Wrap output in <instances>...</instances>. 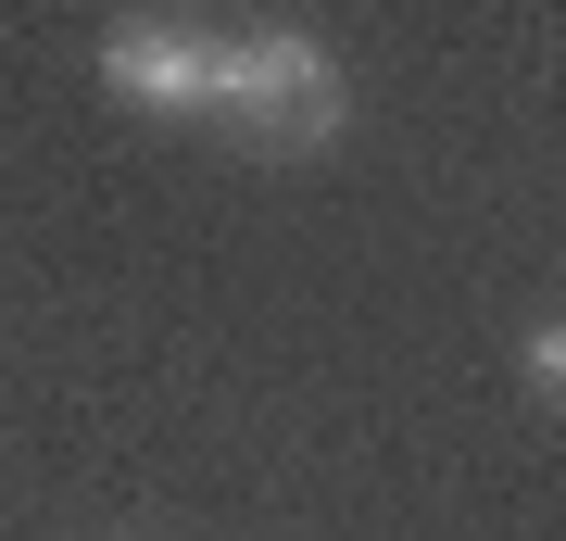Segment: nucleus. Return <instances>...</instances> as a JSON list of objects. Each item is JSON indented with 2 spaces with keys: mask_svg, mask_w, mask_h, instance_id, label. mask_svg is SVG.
Wrapping results in <instances>:
<instances>
[{
  "mask_svg": "<svg viewBox=\"0 0 566 541\" xmlns=\"http://www.w3.org/2000/svg\"><path fill=\"white\" fill-rule=\"evenodd\" d=\"M214 114L240 126V152H327L353 126V89L303 25H252L214 51Z\"/></svg>",
  "mask_w": 566,
  "mask_h": 541,
  "instance_id": "obj_1",
  "label": "nucleus"
},
{
  "mask_svg": "<svg viewBox=\"0 0 566 541\" xmlns=\"http://www.w3.org/2000/svg\"><path fill=\"white\" fill-rule=\"evenodd\" d=\"M214 51L227 39L151 13V25H114L102 39V76H114V101H139V114H214Z\"/></svg>",
  "mask_w": 566,
  "mask_h": 541,
  "instance_id": "obj_2",
  "label": "nucleus"
},
{
  "mask_svg": "<svg viewBox=\"0 0 566 541\" xmlns=\"http://www.w3.org/2000/svg\"><path fill=\"white\" fill-rule=\"evenodd\" d=\"M516 365H528V403L554 416V391H566V327L542 315V327H528V353H516Z\"/></svg>",
  "mask_w": 566,
  "mask_h": 541,
  "instance_id": "obj_3",
  "label": "nucleus"
}]
</instances>
